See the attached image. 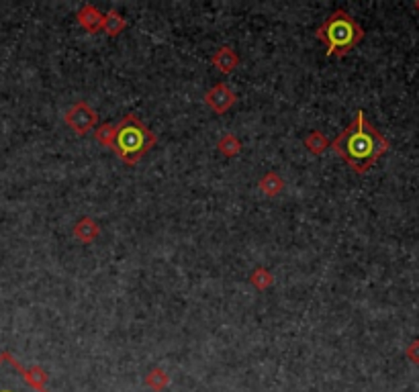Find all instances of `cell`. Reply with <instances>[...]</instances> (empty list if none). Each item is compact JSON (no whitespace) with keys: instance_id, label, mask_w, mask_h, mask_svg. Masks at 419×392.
I'll use <instances>...</instances> for the list:
<instances>
[{"instance_id":"cell-1","label":"cell","mask_w":419,"mask_h":392,"mask_svg":"<svg viewBox=\"0 0 419 392\" xmlns=\"http://www.w3.org/2000/svg\"><path fill=\"white\" fill-rule=\"evenodd\" d=\"M331 147L354 172L364 174L389 151V141L366 121L362 111H358L356 119L331 143Z\"/></svg>"},{"instance_id":"cell-2","label":"cell","mask_w":419,"mask_h":392,"mask_svg":"<svg viewBox=\"0 0 419 392\" xmlns=\"http://www.w3.org/2000/svg\"><path fill=\"white\" fill-rule=\"evenodd\" d=\"M154 143H156V137L143 123H140V119L135 115H127L117 127H113L111 145L117 156L129 165L140 162L154 147Z\"/></svg>"},{"instance_id":"cell-3","label":"cell","mask_w":419,"mask_h":392,"mask_svg":"<svg viewBox=\"0 0 419 392\" xmlns=\"http://www.w3.org/2000/svg\"><path fill=\"white\" fill-rule=\"evenodd\" d=\"M317 37L327 46V55L344 58L350 49H354L364 39V31L346 11H335L326 23L319 27Z\"/></svg>"},{"instance_id":"cell-4","label":"cell","mask_w":419,"mask_h":392,"mask_svg":"<svg viewBox=\"0 0 419 392\" xmlns=\"http://www.w3.org/2000/svg\"><path fill=\"white\" fill-rule=\"evenodd\" d=\"M0 392H47L37 384L29 370H25L13 353H0Z\"/></svg>"},{"instance_id":"cell-5","label":"cell","mask_w":419,"mask_h":392,"mask_svg":"<svg viewBox=\"0 0 419 392\" xmlns=\"http://www.w3.org/2000/svg\"><path fill=\"white\" fill-rule=\"evenodd\" d=\"M407 358H409L413 364H418L419 366V339H415L411 346L407 347Z\"/></svg>"},{"instance_id":"cell-6","label":"cell","mask_w":419,"mask_h":392,"mask_svg":"<svg viewBox=\"0 0 419 392\" xmlns=\"http://www.w3.org/2000/svg\"><path fill=\"white\" fill-rule=\"evenodd\" d=\"M413 6H415V11H418V13H419V2H415V4H413Z\"/></svg>"}]
</instances>
